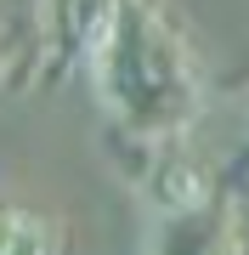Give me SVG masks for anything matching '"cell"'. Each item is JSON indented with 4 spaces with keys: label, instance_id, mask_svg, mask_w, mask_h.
<instances>
[{
    "label": "cell",
    "instance_id": "1",
    "mask_svg": "<svg viewBox=\"0 0 249 255\" xmlns=\"http://www.w3.org/2000/svg\"><path fill=\"white\" fill-rule=\"evenodd\" d=\"M96 97L136 142H181L204 108V80L187 40L153 0H113L108 34L91 51Z\"/></svg>",
    "mask_w": 249,
    "mask_h": 255
},
{
    "label": "cell",
    "instance_id": "2",
    "mask_svg": "<svg viewBox=\"0 0 249 255\" xmlns=\"http://www.w3.org/2000/svg\"><path fill=\"white\" fill-rule=\"evenodd\" d=\"M142 147H148V164H142L136 187L153 216H187L215 199V182L198 153H187L181 142H142Z\"/></svg>",
    "mask_w": 249,
    "mask_h": 255
},
{
    "label": "cell",
    "instance_id": "3",
    "mask_svg": "<svg viewBox=\"0 0 249 255\" xmlns=\"http://www.w3.org/2000/svg\"><path fill=\"white\" fill-rule=\"evenodd\" d=\"M148 255H244L238 210L227 199H210L187 216H153Z\"/></svg>",
    "mask_w": 249,
    "mask_h": 255
},
{
    "label": "cell",
    "instance_id": "4",
    "mask_svg": "<svg viewBox=\"0 0 249 255\" xmlns=\"http://www.w3.org/2000/svg\"><path fill=\"white\" fill-rule=\"evenodd\" d=\"M113 0H46V40L57 51V68H68L74 57L91 63L96 40L108 34Z\"/></svg>",
    "mask_w": 249,
    "mask_h": 255
},
{
    "label": "cell",
    "instance_id": "5",
    "mask_svg": "<svg viewBox=\"0 0 249 255\" xmlns=\"http://www.w3.org/2000/svg\"><path fill=\"white\" fill-rule=\"evenodd\" d=\"M0 255H63V227L40 204L0 193Z\"/></svg>",
    "mask_w": 249,
    "mask_h": 255
}]
</instances>
